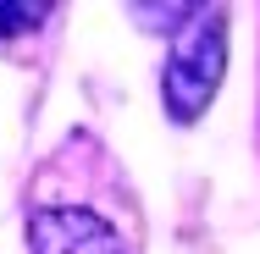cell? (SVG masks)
Masks as SVG:
<instances>
[{"mask_svg": "<svg viewBox=\"0 0 260 254\" xmlns=\"http://www.w3.org/2000/svg\"><path fill=\"white\" fill-rule=\"evenodd\" d=\"M221 72H227V17L216 6H205L177 33L172 61H166V111H172V122H200V111L221 89Z\"/></svg>", "mask_w": 260, "mask_h": 254, "instance_id": "1", "label": "cell"}, {"mask_svg": "<svg viewBox=\"0 0 260 254\" xmlns=\"http://www.w3.org/2000/svg\"><path fill=\"white\" fill-rule=\"evenodd\" d=\"M28 243L34 254H122L116 227L83 210V204H50V210H34L28 221Z\"/></svg>", "mask_w": 260, "mask_h": 254, "instance_id": "2", "label": "cell"}, {"mask_svg": "<svg viewBox=\"0 0 260 254\" xmlns=\"http://www.w3.org/2000/svg\"><path fill=\"white\" fill-rule=\"evenodd\" d=\"M50 17V6H39V0H28V6H0V39L6 33H22V28H39Z\"/></svg>", "mask_w": 260, "mask_h": 254, "instance_id": "3", "label": "cell"}]
</instances>
